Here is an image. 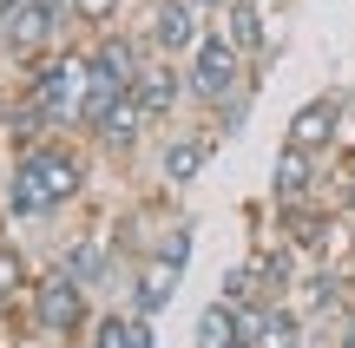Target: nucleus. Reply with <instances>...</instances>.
I'll return each instance as SVG.
<instances>
[{"label":"nucleus","instance_id":"nucleus-7","mask_svg":"<svg viewBox=\"0 0 355 348\" xmlns=\"http://www.w3.org/2000/svg\"><path fill=\"white\" fill-rule=\"evenodd\" d=\"M132 99H139L145 112H152V125H171V118L191 105V79H184V59H165V53H158V59H145V73L132 79Z\"/></svg>","mask_w":355,"mask_h":348},{"label":"nucleus","instance_id":"nucleus-22","mask_svg":"<svg viewBox=\"0 0 355 348\" xmlns=\"http://www.w3.org/2000/svg\"><path fill=\"white\" fill-rule=\"evenodd\" d=\"M198 7H204V13H211V20H217V13H224V7H230V0H198Z\"/></svg>","mask_w":355,"mask_h":348},{"label":"nucleus","instance_id":"nucleus-17","mask_svg":"<svg viewBox=\"0 0 355 348\" xmlns=\"http://www.w3.org/2000/svg\"><path fill=\"white\" fill-rule=\"evenodd\" d=\"M26 289H33V270H26V257L13 244H0V302H26Z\"/></svg>","mask_w":355,"mask_h":348},{"label":"nucleus","instance_id":"nucleus-15","mask_svg":"<svg viewBox=\"0 0 355 348\" xmlns=\"http://www.w3.org/2000/svg\"><path fill=\"white\" fill-rule=\"evenodd\" d=\"M171 302H178V270H165V263H139L125 309H132V315H145V322H158Z\"/></svg>","mask_w":355,"mask_h":348},{"label":"nucleus","instance_id":"nucleus-10","mask_svg":"<svg viewBox=\"0 0 355 348\" xmlns=\"http://www.w3.org/2000/svg\"><path fill=\"white\" fill-rule=\"evenodd\" d=\"M343 118H349V99H343V92H316V99H303L290 112V131H283V138L303 145V152H329V145L343 138Z\"/></svg>","mask_w":355,"mask_h":348},{"label":"nucleus","instance_id":"nucleus-2","mask_svg":"<svg viewBox=\"0 0 355 348\" xmlns=\"http://www.w3.org/2000/svg\"><path fill=\"white\" fill-rule=\"evenodd\" d=\"M86 92H92V53H53V59H40L33 79H26V99L46 112L53 131H79Z\"/></svg>","mask_w":355,"mask_h":348},{"label":"nucleus","instance_id":"nucleus-25","mask_svg":"<svg viewBox=\"0 0 355 348\" xmlns=\"http://www.w3.org/2000/svg\"><path fill=\"white\" fill-rule=\"evenodd\" d=\"M296 348H322V342H316V336H309V342H296Z\"/></svg>","mask_w":355,"mask_h":348},{"label":"nucleus","instance_id":"nucleus-16","mask_svg":"<svg viewBox=\"0 0 355 348\" xmlns=\"http://www.w3.org/2000/svg\"><path fill=\"white\" fill-rule=\"evenodd\" d=\"M86 348H158V342H152V322H145V315H132V309H105V315H92Z\"/></svg>","mask_w":355,"mask_h":348},{"label":"nucleus","instance_id":"nucleus-24","mask_svg":"<svg viewBox=\"0 0 355 348\" xmlns=\"http://www.w3.org/2000/svg\"><path fill=\"white\" fill-rule=\"evenodd\" d=\"M349 276H355V237H349Z\"/></svg>","mask_w":355,"mask_h":348},{"label":"nucleus","instance_id":"nucleus-14","mask_svg":"<svg viewBox=\"0 0 355 348\" xmlns=\"http://www.w3.org/2000/svg\"><path fill=\"white\" fill-rule=\"evenodd\" d=\"M0 204H7V217H20V223H33V217H60V210H53V197L40 191V178H33V165H26V158H13V165H7Z\"/></svg>","mask_w":355,"mask_h":348},{"label":"nucleus","instance_id":"nucleus-1","mask_svg":"<svg viewBox=\"0 0 355 348\" xmlns=\"http://www.w3.org/2000/svg\"><path fill=\"white\" fill-rule=\"evenodd\" d=\"M92 315H99L92 309V289L79 283V276H66L60 263L33 276V289H26V322H33L46 342H79L92 329Z\"/></svg>","mask_w":355,"mask_h":348},{"label":"nucleus","instance_id":"nucleus-26","mask_svg":"<svg viewBox=\"0 0 355 348\" xmlns=\"http://www.w3.org/2000/svg\"><path fill=\"white\" fill-rule=\"evenodd\" d=\"M53 348H79V342H53Z\"/></svg>","mask_w":355,"mask_h":348},{"label":"nucleus","instance_id":"nucleus-20","mask_svg":"<svg viewBox=\"0 0 355 348\" xmlns=\"http://www.w3.org/2000/svg\"><path fill=\"white\" fill-rule=\"evenodd\" d=\"M119 13H125V0H73V26H92V33H105Z\"/></svg>","mask_w":355,"mask_h":348},{"label":"nucleus","instance_id":"nucleus-13","mask_svg":"<svg viewBox=\"0 0 355 348\" xmlns=\"http://www.w3.org/2000/svg\"><path fill=\"white\" fill-rule=\"evenodd\" d=\"M217 26L230 33V46L243 53V59H270V26H263V0H230L224 13H217Z\"/></svg>","mask_w":355,"mask_h":348},{"label":"nucleus","instance_id":"nucleus-3","mask_svg":"<svg viewBox=\"0 0 355 348\" xmlns=\"http://www.w3.org/2000/svg\"><path fill=\"white\" fill-rule=\"evenodd\" d=\"M184 79H191V105H198V112H217L230 92L250 86V59L230 46L224 26H204V39L191 46V59H184Z\"/></svg>","mask_w":355,"mask_h":348},{"label":"nucleus","instance_id":"nucleus-12","mask_svg":"<svg viewBox=\"0 0 355 348\" xmlns=\"http://www.w3.org/2000/svg\"><path fill=\"white\" fill-rule=\"evenodd\" d=\"M145 125H152V112H145L139 99H119L112 112H105L99 125L86 131V138L99 145V152H112V158H125V152H139V138H145Z\"/></svg>","mask_w":355,"mask_h":348},{"label":"nucleus","instance_id":"nucleus-18","mask_svg":"<svg viewBox=\"0 0 355 348\" xmlns=\"http://www.w3.org/2000/svg\"><path fill=\"white\" fill-rule=\"evenodd\" d=\"M145 263H165V270H178V276H184V263H191V223H165Z\"/></svg>","mask_w":355,"mask_h":348},{"label":"nucleus","instance_id":"nucleus-8","mask_svg":"<svg viewBox=\"0 0 355 348\" xmlns=\"http://www.w3.org/2000/svg\"><path fill=\"white\" fill-rule=\"evenodd\" d=\"M204 20H211V13H204L198 0H152L145 33H152V46L165 53V59H191V46L204 39Z\"/></svg>","mask_w":355,"mask_h":348},{"label":"nucleus","instance_id":"nucleus-6","mask_svg":"<svg viewBox=\"0 0 355 348\" xmlns=\"http://www.w3.org/2000/svg\"><path fill=\"white\" fill-rule=\"evenodd\" d=\"M322 184H329L322 152H303V145L283 138L277 145V165H270V204H309V197H329Z\"/></svg>","mask_w":355,"mask_h":348},{"label":"nucleus","instance_id":"nucleus-11","mask_svg":"<svg viewBox=\"0 0 355 348\" xmlns=\"http://www.w3.org/2000/svg\"><path fill=\"white\" fill-rule=\"evenodd\" d=\"M60 270H66V276H79L86 289H99L105 276L119 270V237H105V230L66 237V250H60Z\"/></svg>","mask_w":355,"mask_h":348},{"label":"nucleus","instance_id":"nucleus-5","mask_svg":"<svg viewBox=\"0 0 355 348\" xmlns=\"http://www.w3.org/2000/svg\"><path fill=\"white\" fill-rule=\"evenodd\" d=\"M20 158L33 165V178H40V191L53 197V210H66V204H79V197H86L92 165H86V152H79V145L60 138V131H53V138H40L33 152H20Z\"/></svg>","mask_w":355,"mask_h":348},{"label":"nucleus","instance_id":"nucleus-9","mask_svg":"<svg viewBox=\"0 0 355 348\" xmlns=\"http://www.w3.org/2000/svg\"><path fill=\"white\" fill-rule=\"evenodd\" d=\"M211 152H217L211 125H171L165 145H158V178H165L171 191H184V184H198V171L211 165Z\"/></svg>","mask_w":355,"mask_h":348},{"label":"nucleus","instance_id":"nucleus-21","mask_svg":"<svg viewBox=\"0 0 355 348\" xmlns=\"http://www.w3.org/2000/svg\"><path fill=\"white\" fill-rule=\"evenodd\" d=\"M329 348H355V309L343 315V322H336V342H329Z\"/></svg>","mask_w":355,"mask_h":348},{"label":"nucleus","instance_id":"nucleus-23","mask_svg":"<svg viewBox=\"0 0 355 348\" xmlns=\"http://www.w3.org/2000/svg\"><path fill=\"white\" fill-rule=\"evenodd\" d=\"M13 7H20V0H0V20H7V13H13Z\"/></svg>","mask_w":355,"mask_h":348},{"label":"nucleus","instance_id":"nucleus-19","mask_svg":"<svg viewBox=\"0 0 355 348\" xmlns=\"http://www.w3.org/2000/svg\"><path fill=\"white\" fill-rule=\"evenodd\" d=\"M250 105H257V79H250L243 92H230V99L211 112V131H217V138H237V131H243V118H250Z\"/></svg>","mask_w":355,"mask_h":348},{"label":"nucleus","instance_id":"nucleus-4","mask_svg":"<svg viewBox=\"0 0 355 348\" xmlns=\"http://www.w3.org/2000/svg\"><path fill=\"white\" fill-rule=\"evenodd\" d=\"M66 20H73V0H20V7L0 20V53L20 66H40L60 53Z\"/></svg>","mask_w":355,"mask_h":348}]
</instances>
